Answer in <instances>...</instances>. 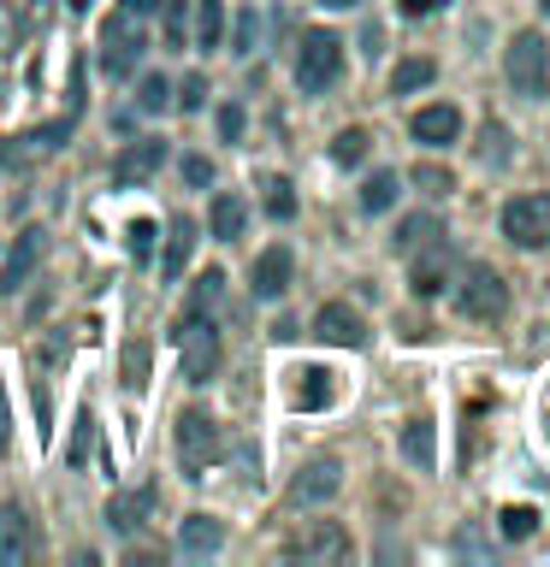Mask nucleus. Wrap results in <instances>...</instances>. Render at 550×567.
<instances>
[{
  "label": "nucleus",
  "mask_w": 550,
  "mask_h": 567,
  "mask_svg": "<svg viewBox=\"0 0 550 567\" xmlns=\"http://www.w3.org/2000/svg\"><path fill=\"white\" fill-rule=\"evenodd\" d=\"M142 48H149V12L136 7V0H119L113 18L101 24V65L124 78V71H136Z\"/></svg>",
  "instance_id": "obj_1"
},
{
  "label": "nucleus",
  "mask_w": 550,
  "mask_h": 567,
  "mask_svg": "<svg viewBox=\"0 0 550 567\" xmlns=\"http://www.w3.org/2000/svg\"><path fill=\"white\" fill-rule=\"evenodd\" d=\"M503 78H509L515 95H527V101L550 95V48H544L539 30H515V42L503 53Z\"/></svg>",
  "instance_id": "obj_2"
},
{
  "label": "nucleus",
  "mask_w": 550,
  "mask_h": 567,
  "mask_svg": "<svg viewBox=\"0 0 550 567\" xmlns=\"http://www.w3.org/2000/svg\"><path fill=\"white\" fill-rule=\"evenodd\" d=\"M344 78V42L332 30H302L296 42V89L302 95H326Z\"/></svg>",
  "instance_id": "obj_3"
},
{
  "label": "nucleus",
  "mask_w": 550,
  "mask_h": 567,
  "mask_svg": "<svg viewBox=\"0 0 550 567\" xmlns=\"http://www.w3.org/2000/svg\"><path fill=\"white\" fill-rule=\"evenodd\" d=\"M456 313L461 319H503L509 308V284L497 266H468V272H456Z\"/></svg>",
  "instance_id": "obj_4"
},
{
  "label": "nucleus",
  "mask_w": 550,
  "mask_h": 567,
  "mask_svg": "<svg viewBox=\"0 0 550 567\" xmlns=\"http://www.w3.org/2000/svg\"><path fill=\"white\" fill-rule=\"evenodd\" d=\"M213 461H220V420L202 408H184L177 414V467H184V478H202Z\"/></svg>",
  "instance_id": "obj_5"
},
{
  "label": "nucleus",
  "mask_w": 550,
  "mask_h": 567,
  "mask_svg": "<svg viewBox=\"0 0 550 567\" xmlns=\"http://www.w3.org/2000/svg\"><path fill=\"white\" fill-rule=\"evenodd\" d=\"M503 237L515 248H550V195H515L503 207Z\"/></svg>",
  "instance_id": "obj_6"
},
{
  "label": "nucleus",
  "mask_w": 550,
  "mask_h": 567,
  "mask_svg": "<svg viewBox=\"0 0 550 567\" xmlns=\"http://www.w3.org/2000/svg\"><path fill=\"white\" fill-rule=\"evenodd\" d=\"M177 349H184V379L190 384H207L213 372H220V331L202 326V313H190L184 326H177Z\"/></svg>",
  "instance_id": "obj_7"
},
{
  "label": "nucleus",
  "mask_w": 550,
  "mask_h": 567,
  "mask_svg": "<svg viewBox=\"0 0 550 567\" xmlns=\"http://www.w3.org/2000/svg\"><path fill=\"white\" fill-rule=\"evenodd\" d=\"M160 166H166V142L136 136V142H124V148L113 154V184L119 189H142L149 177H160Z\"/></svg>",
  "instance_id": "obj_8"
},
{
  "label": "nucleus",
  "mask_w": 550,
  "mask_h": 567,
  "mask_svg": "<svg viewBox=\"0 0 550 567\" xmlns=\"http://www.w3.org/2000/svg\"><path fill=\"white\" fill-rule=\"evenodd\" d=\"M284 556H291V561H349V532L332 526V520H314V526L291 532Z\"/></svg>",
  "instance_id": "obj_9"
},
{
  "label": "nucleus",
  "mask_w": 550,
  "mask_h": 567,
  "mask_svg": "<svg viewBox=\"0 0 550 567\" xmlns=\"http://www.w3.org/2000/svg\"><path fill=\"white\" fill-rule=\"evenodd\" d=\"M337 485H344V461L337 455H314L308 467L291 478V503L296 508H314V503H332Z\"/></svg>",
  "instance_id": "obj_10"
},
{
  "label": "nucleus",
  "mask_w": 550,
  "mask_h": 567,
  "mask_svg": "<svg viewBox=\"0 0 550 567\" xmlns=\"http://www.w3.org/2000/svg\"><path fill=\"white\" fill-rule=\"evenodd\" d=\"M408 260H415V266H408V284H415V296H438L444 284L456 278V255H450V243H444V237H432L426 248H415Z\"/></svg>",
  "instance_id": "obj_11"
},
{
  "label": "nucleus",
  "mask_w": 550,
  "mask_h": 567,
  "mask_svg": "<svg viewBox=\"0 0 550 567\" xmlns=\"http://www.w3.org/2000/svg\"><path fill=\"white\" fill-rule=\"evenodd\" d=\"M42 255H48V230H18V243H12V255H7V266H0V290H24V284L35 278V266H42Z\"/></svg>",
  "instance_id": "obj_12"
},
{
  "label": "nucleus",
  "mask_w": 550,
  "mask_h": 567,
  "mask_svg": "<svg viewBox=\"0 0 550 567\" xmlns=\"http://www.w3.org/2000/svg\"><path fill=\"white\" fill-rule=\"evenodd\" d=\"M314 337H319V343H332V349H361L367 326H361V313H355V308H344V301H326V308L314 313Z\"/></svg>",
  "instance_id": "obj_13"
},
{
  "label": "nucleus",
  "mask_w": 550,
  "mask_h": 567,
  "mask_svg": "<svg viewBox=\"0 0 550 567\" xmlns=\"http://www.w3.org/2000/svg\"><path fill=\"white\" fill-rule=\"evenodd\" d=\"M408 136H415L420 142V148H450V142L461 136V113H456V106H420V113L415 118H408Z\"/></svg>",
  "instance_id": "obj_14"
},
{
  "label": "nucleus",
  "mask_w": 550,
  "mask_h": 567,
  "mask_svg": "<svg viewBox=\"0 0 550 567\" xmlns=\"http://www.w3.org/2000/svg\"><path fill=\"white\" fill-rule=\"evenodd\" d=\"M291 272H296L291 248L273 243L266 255H255V272H248V284H255V296H261V301H278L284 290H291Z\"/></svg>",
  "instance_id": "obj_15"
},
{
  "label": "nucleus",
  "mask_w": 550,
  "mask_h": 567,
  "mask_svg": "<svg viewBox=\"0 0 550 567\" xmlns=\"http://www.w3.org/2000/svg\"><path fill=\"white\" fill-rule=\"evenodd\" d=\"M30 549H35V538H30V514L18 508V503H7V508H0V567H24Z\"/></svg>",
  "instance_id": "obj_16"
},
{
  "label": "nucleus",
  "mask_w": 550,
  "mask_h": 567,
  "mask_svg": "<svg viewBox=\"0 0 550 567\" xmlns=\"http://www.w3.org/2000/svg\"><path fill=\"white\" fill-rule=\"evenodd\" d=\"M220 544H225L220 514H184V526H177V549L184 556H220Z\"/></svg>",
  "instance_id": "obj_17"
},
{
  "label": "nucleus",
  "mask_w": 550,
  "mask_h": 567,
  "mask_svg": "<svg viewBox=\"0 0 550 567\" xmlns=\"http://www.w3.org/2000/svg\"><path fill=\"white\" fill-rule=\"evenodd\" d=\"M243 225H248V202H243V195H231V189H220V195H213V207H207V230L220 243H237Z\"/></svg>",
  "instance_id": "obj_18"
},
{
  "label": "nucleus",
  "mask_w": 550,
  "mask_h": 567,
  "mask_svg": "<svg viewBox=\"0 0 550 567\" xmlns=\"http://www.w3.org/2000/svg\"><path fill=\"white\" fill-rule=\"evenodd\" d=\"M149 514H154V491H119L113 503H106V520H113L119 532H136Z\"/></svg>",
  "instance_id": "obj_19"
},
{
  "label": "nucleus",
  "mask_w": 550,
  "mask_h": 567,
  "mask_svg": "<svg viewBox=\"0 0 550 567\" xmlns=\"http://www.w3.org/2000/svg\"><path fill=\"white\" fill-rule=\"evenodd\" d=\"M190 248H195V219H190V213H177L172 230H166V255H160V272L177 278V272H184V260H190Z\"/></svg>",
  "instance_id": "obj_20"
},
{
  "label": "nucleus",
  "mask_w": 550,
  "mask_h": 567,
  "mask_svg": "<svg viewBox=\"0 0 550 567\" xmlns=\"http://www.w3.org/2000/svg\"><path fill=\"white\" fill-rule=\"evenodd\" d=\"M195 48H225V0H195Z\"/></svg>",
  "instance_id": "obj_21"
},
{
  "label": "nucleus",
  "mask_w": 550,
  "mask_h": 567,
  "mask_svg": "<svg viewBox=\"0 0 550 567\" xmlns=\"http://www.w3.org/2000/svg\"><path fill=\"white\" fill-rule=\"evenodd\" d=\"M397 195H403L397 172H373L361 184V213H390V207H397Z\"/></svg>",
  "instance_id": "obj_22"
},
{
  "label": "nucleus",
  "mask_w": 550,
  "mask_h": 567,
  "mask_svg": "<svg viewBox=\"0 0 550 567\" xmlns=\"http://www.w3.org/2000/svg\"><path fill=\"white\" fill-rule=\"evenodd\" d=\"M432 237H444V225L432 219V213H408V219L397 225V255H415V248H426Z\"/></svg>",
  "instance_id": "obj_23"
},
{
  "label": "nucleus",
  "mask_w": 550,
  "mask_h": 567,
  "mask_svg": "<svg viewBox=\"0 0 550 567\" xmlns=\"http://www.w3.org/2000/svg\"><path fill=\"white\" fill-rule=\"evenodd\" d=\"M65 136H71V124H65V118H53V124H42V131H30L24 142H18V159H42V154L60 148Z\"/></svg>",
  "instance_id": "obj_24"
},
{
  "label": "nucleus",
  "mask_w": 550,
  "mask_h": 567,
  "mask_svg": "<svg viewBox=\"0 0 550 567\" xmlns=\"http://www.w3.org/2000/svg\"><path fill=\"white\" fill-rule=\"evenodd\" d=\"M432 78H438L432 60H403L397 71H390V95H415V89H426Z\"/></svg>",
  "instance_id": "obj_25"
},
{
  "label": "nucleus",
  "mask_w": 550,
  "mask_h": 567,
  "mask_svg": "<svg viewBox=\"0 0 550 567\" xmlns=\"http://www.w3.org/2000/svg\"><path fill=\"white\" fill-rule=\"evenodd\" d=\"M403 455L415 461V467H432V425H426V420L403 425Z\"/></svg>",
  "instance_id": "obj_26"
},
{
  "label": "nucleus",
  "mask_w": 550,
  "mask_h": 567,
  "mask_svg": "<svg viewBox=\"0 0 550 567\" xmlns=\"http://www.w3.org/2000/svg\"><path fill=\"white\" fill-rule=\"evenodd\" d=\"M296 379H302V384H296V408H326V402H332V384H326L332 372L308 367V372H296Z\"/></svg>",
  "instance_id": "obj_27"
},
{
  "label": "nucleus",
  "mask_w": 550,
  "mask_h": 567,
  "mask_svg": "<svg viewBox=\"0 0 550 567\" xmlns=\"http://www.w3.org/2000/svg\"><path fill=\"white\" fill-rule=\"evenodd\" d=\"M89 450H95V414H78V425H71V450H65V467H83L89 461Z\"/></svg>",
  "instance_id": "obj_28"
},
{
  "label": "nucleus",
  "mask_w": 550,
  "mask_h": 567,
  "mask_svg": "<svg viewBox=\"0 0 550 567\" xmlns=\"http://www.w3.org/2000/svg\"><path fill=\"white\" fill-rule=\"evenodd\" d=\"M367 131H337V142H332V159H337V166H361V159H367Z\"/></svg>",
  "instance_id": "obj_29"
},
{
  "label": "nucleus",
  "mask_w": 550,
  "mask_h": 567,
  "mask_svg": "<svg viewBox=\"0 0 550 567\" xmlns=\"http://www.w3.org/2000/svg\"><path fill=\"white\" fill-rule=\"evenodd\" d=\"M266 213L273 219H296V195H291V177H266Z\"/></svg>",
  "instance_id": "obj_30"
},
{
  "label": "nucleus",
  "mask_w": 550,
  "mask_h": 567,
  "mask_svg": "<svg viewBox=\"0 0 550 567\" xmlns=\"http://www.w3.org/2000/svg\"><path fill=\"white\" fill-rule=\"evenodd\" d=\"M220 296H225V272H207V278H195V308H190V313H207V308H220Z\"/></svg>",
  "instance_id": "obj_31"
},
{
  "label": "nucleus",
  "mask_w": 550,
  "mask_h": 567,
  "mask_svg": "<svg viewBox=\"0 0 550 567\" xmlns=\"http://www.w3.org/2000/svg\"><path fill=\"white\" fill-rule=\"evenodd\" d=\"M124 384H131V390L149 384V343H131V349H124Z\"/></svg>",
  "instance_id": "obj_32"
},
{
  "label": "nucleus",
  "mask_w": 550,
  "mask_h": 567,
  "mask_svg": "<svg viewBox=\"0 0 550 567\" xmlns=\"http://www.w3.org/2000/svg\"><path fill=\"white\" fill-rule=\"evenodd\" d=\"M497 520H503V538H532V532H539V514L532 508H503Z\"/></svg>",
  "instance_id": "obj_33"
},
{
  "label": "nucleus",
  "mask_w": 550,
  "mask_h": 567,
  "mask_svg": "<svg viewBox=\"0 0 550 567\" xmlns=\"http://www.w3.org/2000/svg\"><path fill=\"white\" fill-rule=\"evenodd\" d=\"M18 35H24V18H18V7H7V0H0V60L18 48Z\"/></svg>",
  "instance_id": "obj_34"
},
{
  "label": "nucleus",
  "mask_w": 550,
  "mask_h": 567,
  "mask_svg": "<svg viewBox=\"0 0 550 567\" xmlns=\"http://www.w3.org/2000/svg\"><path fill=\"white\" fill-rule=\"evenodd\" d=\"M166 95H172V83H166V78H142L136 106H142V113H160V106H166Z\"/></svg>",
  "instance_id": "obj_35"
},
{
  "label": "nucleus",
  "mask_w": 550,
  "mask_h": 567,
  "mask_svg": "<svg viewBox=\"0 0 550 567\" xmlns=\"http://www.w3.org/2000/svg\"><path fill=\"white\" fill-rule=\"evenodd\" d=\"M202 101H207V78H184V89H177V106H184V113H195Z\"/></svg>",
  "instance_id": "obj_36"
},
{
  "label": "nucleus",
  "mask_w": 550,
  "mask_h": 567,
  "mask_svg": "<svg viewBox=\"0 0 550 567\" xmlns=\"http://www.w3.org/2000/svg\"><path fill=\"white\" fill-rule=\"evenodd\" d=\"M415 184H420L426 195H450V172H438V166H420V172H415Z\"/></svg>",
  "instance_id": "obj_37"
},
{
  "label": "nucleus",
  "mask_w": 550,
  "mask_h": 567,
  "mask_svg": "<svg viewBox=\"0 0 550 567\" xmlns=\"http://www.w3.org/2000/svg\"><path fill=\"white\" fill-rule=\"evenodd\" d=\"M220 131H225V142L243 136V106H220Z\"/></svg>",
  "instance_id": "obj_38"
},
{
  "label": "nucleus",
  "mask_w": 550,
  "mask_h": 567,
  "mask_svg": "<svg viewBox=\"0 0 550 567\" xmlns=\"http://www.w3.org/2000/svg\"><path fill=\"white\" fill-rule=\"evenodd\" d=\"M149 243H154V225H149V219H136V225H131V248H136V260H149Z\"/></svg>",
  "instance_id": "obj_39"
},
{
  "label": "nucleus",
  "mask_w": 550,
  "mask_h": 567,
  "mask_svg": "<svg viewBox=\"0 0 550 567\" xmlns=\"http://www.w3.org/2000/svg\"><path fill=\"white\" fill-rule=\"evenodd\" d=\"M184 177H190V184H213V166H207L202 154H190V159H184Z\"/></svg>",
  "instance_id": "obj_40"
},
{
  "label": "nucleus",
  "mask_w": 550,
  "mask_h": 567,
  "mask_svg": "<svg viewBox=\"0 0 550 567\" xmlns=\"http://www.w3.org/2000/svg\"><path fill=\"white\" fill-rule=\"evenodd\" d=\"M255 48V12H243V24H237V53Z\"/></svg>",
  "instance_id": "obj_41"
},
{
  "label": "nucleus",
  "mask_w": 550,
  "mask_h": 567,
  "mask_svg": "<svg viewBox=\"0 0 550 567\" xmlns=\"http://www.w3.org/2000/svg\"><path fill=\"white\" fill-rule=\"evenodd\" d=\"M438 7H450V0H403L408 18H426V12H438Z\"/></svg>",
  "instance_id": "obj_42"
},
{
  "label": "nucleus",
  "mask_w": 550,
  "mask_h": 567,
  "mask_svg": "<svg viewBox=\"0 0 550 567\" xmlns=\"http://www.w3.org/2000/svg\"><path fill=\"white\" fill-rule=\"evenodd\" d=\"M12 443V414H7V384H0V450Z\"/></svg>",
  "instance_id": "obj_43"
},
{
  "label": "nucleus",
  "mask_w": 550,
  "mask_h": 567,
  "mask_svg": "<svg viewBox=\"0 0 550 567\" xmlns=\"http://www.w3.org/2000/svg\"><path fill=\"white\" fill-rule=\"evenodd\" d=\"M326 7H332V12H349V7H361V0H326Z\"/></svg>",
  "instance_id": "obj_44"
},
{
  "label": "nucleus",
  "mask_w": 550,
  "mask_h": 567,
  "mask_svg": "<svg viewBox=\"0 0 550 567\" xmlns=\"http://www.w3.org/2000/svg\"><path fill=\"white\" fill-rule=\"evenodd\" d=\"M539 7H544V18H550V0H539Z\"/></svg>",
  "instance_id": "obj_45"
}]
</instances>
